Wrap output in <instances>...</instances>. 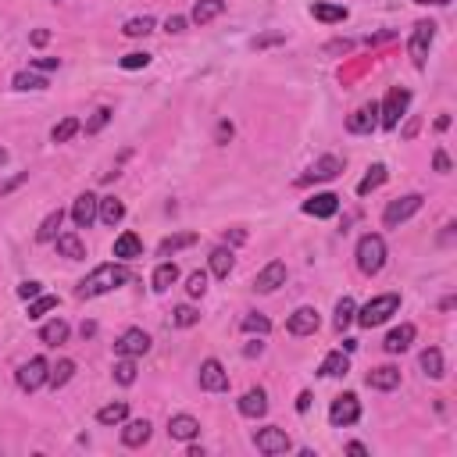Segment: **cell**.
Returning <instances> with one entry per match:
<instances>
[{
	"label": "cell",
	"mask_w": 457,
	"mask_h": 457,
	"mask_svg": "<svg viewBox=\"0 0 457 457\" xmlns=\"http://www.w3.org/2000/svg\"><path fill=\"white\" fill-rule=\"evenodd\" d=\"M432 164H436V171H450V157H446L443 150H436V157H432Z\"/></svg>",
	"instance_id": "cell-55"
},
{
	"label": "cell",
	"mask_w": 457,
	"mask_h": 457,
	"mask_svg": "<svg viewBox=\"0 0 457 457\" xmlns=\"http://www.w3.org/2000/svg\"><path fill=\"white\" fill-rule=\"evenodd\" d=\"M11 86L25 93V90H47L50 83H47V79H43V75H39L36 68H25V72H15V79H11Z\"/></svg>",
	"instance_id": "cell-37"
},
{
	"label": "cell",
	"mask_w": 457,
	"mask_h": 457,
	"mask_svg": "<svg viewBox=\"0 0 457 457\" xmlns=\"http://www.w3.org/2000/svg\"><path fill=\"white\" fill-rule=\"evenodd\" d=\"M358 268L365 272V275H379L382 272V264H386V240L379 236V233H368V236H361L358 240Z\"/></svg>",
	"instance_id": "cell-2"
},
{
	"label": "cell",
	"mask_w": 457,
	"mask_h": 457,
	"mask_svg": "<svg viewBox=\"0 0 457 457\" xmlns=\"http://www.w3.org/2000/svg\"><path fill=\"white\" fill-rule=\"evenodd\" d=\"M39 293H43V282H36V279H29V282L18 286V297H22V300H36Z\"/></svg>",
	"instance_id": "cell-49"
},
{
	"label": "cell",
	"mask_w": 457,
	"mask_h": 457,
	"mask_svg": "<svg viewBox=\"0 0 457 457\" xmlns=\"http://www.w3.org/2000/svg\"><path fill=\"white\" fill-rule=\"evenodd\" d=\"M79 129H83V122H79V118H61V122H57V126L50 129V140H54V143H68Z\"/></svg>",
	"instance_id": "cell-40"
},
{
	"label": "cell",
	"mask_w": 457,
	"mask_h": 457,
	"mask_svg": "<svg viewBox=\"0 0 457 457\" xmlns=\"http://www.w3.org/2000/svg\"><path fill=\"white\" fill-rule=\"evenodd\" d=\"M57 65H61L57 57H36V61H32V68H36V72H54Z\"/></svg>",
	"instance_id": "cell-51"
},
{
	"label": "cell",
	"mask_w": 457,
	"mask_h": 457,
	"mask_svg": "<svg viewBox=\"0 0 457 457\" xmlns=\"http://www.w3.org/2000/svg\"><path fill=\"white\" fill-rule=\"evenodd\" d=\"M164 29H168V32H183V29H186V18H183V15H171V18L164 22Z\"/></svg>",
	"instance_id": "cell-52"
},
{
	"label": "cell",
	"mask_w": 457,
	"mask_h": 457,
	"mask_svg": "<svg viewBox=\"0 0 457 457\" xmlns=\"http://www.w3.org/2000/svg\"><path fill=\"white\" fill-rule=\"evenodd\" d=\"M418 365H422V372H425L429 379H443V354H439L436 347H429V351H422V358H418Z\"/></svg>",
	"instance_id": "cell-38"
},
{
	"label": "cell",
	"mask_w": 457,
	"mask_h": 457,
	"mask_svg": "<svg viewBox=\"0 0 457 457\" xmlns=\"http://www.w3.org/2000/svg\"><path fill=\"white\" fill-rule=\"evenodd\" d=\"M354 315H358V304L351 300V297H343L339 304H336V318H332V325H336V332H343L351 322H354Z\"/></svg>",
	"instance_id": "cell-39"
},
{
	"label": "cell",
	"mask_w": 457,
	"mask_h": 457,
	"mask_svg": "<svg viewBox=\"0 0 457 457\" xmlns=\"http://www.w3.org/2000/svg\"><path fill=\"white\" fill-rule=\"evenodd\" d=\"M61 221H65V211L57 207V211H50L43 221H39V228H36V240L39 243H50V240H57V228H61Z\"/></svg>",
	"instance_id": "cell-32"
},
{
	"label": "cell",
	"mask_w": 457,
	"mask_h": 457,
	"mask_svg": "<svg viewBox=\"0 0 457 457\" xmlns=\"http://www.w3.org/2000/svg\"><path fill=\"white\" fill-rule=\"evenodd\" d=\"M358 418H361V400H358L354 393H343V396L332 400V408H329V422H332L336 429H347V425H354Z\"/></svg>",
	"instance_id": "cell-7"
},
{
	"label": "cell",
	"mask_w": 457,
	"mask_h": 457,
	"mask_svg": "<svg viewBox=\"0 0 457 457\" xmlns=\"http://www.w3.org/2000/svg\"><path fill=\"white\" fill-rule=\"evenodd\" d=\"M225 240H228V243H243L247 233H243V228H233V233H225Z\"/></svg>",
	"instance_id": "cell-58"
},
{
	"label": "cell",
	"mask_w": 457,
	"mask_h": 457,
	"mask_svg": "<svg viewBox=\"0 0 457 457\" xmlns=\"http://www.w3.org/2000/svg\"><path fill=\"white\" fill-rule=\"evenodd\" d=\"M126 282H129V268H126V264H100V268H93V272L79 282L75 297H79V300H93V297L114 290V286H126Z\"/></svg>",
	"instance_id": "cell-1"
},
{
	"label": "cell",
	"mask_w": 457,
	"mask_h": 457,
	"mask_svg": "<svg viewBox=\"0 0 457 457\" xmlns=\"http://www.w3.org/2000/svg\"><path fill=\"white\" fill-rule=\"evenodd\" d=\"M129 418V404L126 400H118V404H104L100 411H97V422L100 425H122Z\"/></svg>",
	"instance_id": "cell-33"
},
{
	"label": "cell",
	"mask_w": 457,
	"mask_h": 457,
	"mask_svg": "<svg viewBox=\"0 0 457 457\" xmlns=\"http://www.w3.org/2000/svg\"><path fill=\"white\" fill-rule=\"evenodd\" d=\"M47 375H50V365H47V358H29L22 368H18V386L25 389V393H36L43 382H47Z\"/></svg>",
	"instance_id": "cell-9"
},
{
	"label": "cell",
	"mask_w": 457,
	"mask_h": 457,
	"mask_svg": "<svg viewBox=\"0 0 457 457\" xmlns=\"http://www.w3.org/2000/svg\"><path fill=\"white\" fill-rule=\"evenodd\" d=\"M400 311V297L396 293H382V297H375V300H368L354 318L365 325V329H375V325H382V322H389V315H396Z\"/></svg>",
	"instance_id": "cell-3"
},
{
	"label": "cell",
	"mask_w": 457,
	"mask_h": 457,
	"mask_svg": "<svg viewBox=\"0 0 457 457\" xmlns=\"http://www.w3.org/2000/svg\"><path fill=\"white\" fill-rule=\"evenodd\" d=\"M233 264H236V254L228 250V247H214V250H211V275H218V279H228V272H233Z\"/></svg>",
	"instance_id": "cell-28"
},
{
	"label": "cell",
	"mask_w": 457,
	"mask_h": 457,
	"mask_svg": "<svg viewBox=\"0 0 457 457\" xmlns=\"http://www.w3.org/2000/svg\"><path fill=\"white\" fill-rule=\"evenodd\" d=\"M408 104H411V90H400V86H393L389 93H386V100H382V107H379V126L382 129H396L400 126V118H404V111H408Z\"/></svg>",
	"instance_id": "cell-4"
},
{
	"label": "cell",
	"mask_w": 457,
	"mask_h": 457,
	"mask_svg": "<svg viewBox=\"0 0 457 457\" xmlns=\"http://www.w3.org/2000/svg\"><path fill=\"white\" fill-rule=\"evenodd\" d=\"M154 293H164V290H171V286L179 282V268L171 264V261H161L157 268H154Z\"/></svg>",
	"instance_id": "cell-25"
},
{
	"label": "cell",
	"mask_w": 457,
	"mask_h": 457,
	"mask_svg": "<svg viewBox=\"0 0 457 457\" xmlns=\"http://www.w3.org/2000/svg\"><path fill=\"white\" fill-rule=\"evenodd\" d=\"M197 322H200V311L193 304H179L176 311H171V325H179V329H190Z\"/></svg>",
	"instance_id": "cell-41"
},
{
	"label": "cell",
	"mask_w": 457,
	"mask_h": 457,
	"mask_svg": "<svg viewBox=\"0 0 457 457\" xmlns=\"http://www.w3.org/2000/svg\"><path fill=\"white\" fill-rule=\"evenodd\" d=\"M264 411H268V393L261 386H254V389H247L240 396V415L243 418H261Z\"/></svg>",
	"instance_id": "cell-18"
},
{
	"label": "cell",
	"mask_w": 457,
	"mask_h": 457,
	"mask_svg": "<svg viewBox=\"0 0 457 457\" xmlns=\"http://www.w3.org/2000/svg\"><path fill=\"white\" fill-rule=\"evenodd\" d=\"M57 254L68 257V261H83L86 257V247L75 233H57Z\"/></svg>",
	"instance_id": "cell-26"
},
{
	"label": "cell",
	"mask_w": 457,
	"mask_h": 457,
	"mask_svg": "<svg viewBox=\"0 0 457 457\" xmlns=\"http://www.w3.org/2000/svg\"><path fill=\"white\" fill-rule=\"evenodd\" d=\"M254 446H257L261 453L275 457V453H286V450H290L293 443H290V436H286L282 429L268 425V429H257V432H254Z\"/></svg>",
	"instance_id": "cell-10"
},
{
	"label": "cell",
	"mask_w": 457,
	"mask_h": 457,
	"mask_svg": "<svg viewBox=\"0 0 457 457\" xmlns=\"http://www.w3.org/2000/svg\"><path fill=\"white\" fill-rule=\"evenodd\" d=\"M347 368H351V354H347V351H332V354H325V361H322V375H325V379L347 375Z\"/></svg>",
	"instance_id": "cell-24"
},
{
	"label": "cell",
	"mask_w": 457,
	"mask_h": 457,
	"mask_svg": "<svg viewBox=\"0 0 457 457\" xmlns=\"http://www.w3.org/2000/svg\"><path fill=\"white\" fill-rule=\"evenodd\" d=\"M193 243H197V233H176V236L161 240V247H157V257H171L176 250H183V247H193Z\"/></svg>",
	"instance_id": "cell-34"
},
{
	"label": "cell",
	"mask_w": 457,
	"mask_h": 457,
	"mask_svg": "<svg viewBox=\"0 0 457 457\" xmlns=\"http://www.w3.org/2000/svg\"><path fill=\"white\" fill-rule=\"evenodd\" d=\"M347 453H358V457H361V453H368V446H365V443H347Z\"/></svg>",
	"instance_id": "cell-60"
},
{
	"label": "cell",
	"mask_w": 457,
	"mask_h": 457,
	"mask_svg": "<svg viewBox=\"0 0 457 457\" xmlns=\"http://www.w3.org/2000/svg\"><path fill=\"white\" fill-rule=\"evenodd\" d=\"M114 351H118V358H143L150 351V336L143 329H126L114 343Z\"/></svg>",
	"instance_id": "cell-11"
},
{
	"label": "cell",
	"mask_w": 457,
	"mask_h": 457,
	"mask_svg": "<svg viewBox=\"0 0 457 457\" xmlns=\"http://www.w3.org/2000/svg\"><path fill=\"white\" fill-rule=\"evenodd\" d=\"M200 389H207V393H221V389H228V372L221 368V361L207 358V361L200 365Z\"/></svg>",
	"instance_id": "cell-13"
},
{
	"label": "cell",
	"mask_w": 457,
	"mask_h": 457,
	"mask_svg": "<svg viewBox=\"0 0 457 457\" xmlns=\"http://www.w3.org/2000/svg\"><path fill=\"white\" fill-rule=\"evenodd\" d=\"M415 4H450V0H415Z\"/></svg>",
	"instance_id": "cell-63"
},
{
	"label": "cell",
	"mask_w": 457,
	"mask_h": 457,
	"mask_svg": "<svg viewBox=\"0 0 457 457\" xmlns=\"http://www.w3.org/2000/svg\"><path fill=\"white\" fill-rule=\"evenodd\" d=\"M286 36L282 32H264V36H257L254 39V50H264V47H275V43H282Z\"/></svg>",
	"instance_id": "cell-50"
},
{
	"label": "cell",
	"mask_w": 457,
	"mask_h": 457,
	"mask_svg": "<svg viewBox=\"0 0 457 457\" xmlns=\"http://www.w3.org/2000/svg\"><path fill=\"white\" fill-rule=\"evenodd\" d=\"M422 211V197L418 193H408V197H400V200H389L386 211H382V225L386 228H396V225H404L408 218H415Z\"/></svg>",
	"instance_id": "cell-5"
},
{
	"label": "cell",
	"mask_w": 457,
	"mask_h": 457,
	"mask_svg": "<svg viewBox=\"0 0 457 457\" xmlns=\"http://www.w3.org/2000/svg\"><path fill=\"white\" fill-rule=\"evenodd\" d=\"M68 332H72V329H68L65 318H54V322H47V325L39 329V339L47 343V347H61V343L68 339Z\"/></svg>",
	"instance_id": "cell-23"
},
{
	"label": "cell",
	"mask_w": 457,
	"mask_h": 457,
	"mask_svg": "<svg viewBox=\"0 0 457 457\" xmlns=\"http://www.w3.org/2000/svg\"><path fill=\"white\" fill-rule=\"evenodd\" d=\"M97 218H100L104 225H118V221L126 218V204H122V200H114V197H100Z\"/></svg>",
	"instance_id": "cell-27"
},
{
	"label": "cell",
	"mask_w": 457,
	"mask_h": 457,
	"mask_svg": "<svg viewBox=\"0 0 457 457\" xmlns=\"http://www.w3.org/2000/svg\"><path fill=\"white\" fill-rule=\"evenodd\" d=\"M29 39H32V47H47L50 43V29H36Z\"/></svg>",
	"instance_id": "cell-54"
},
{
	"label": "cell",
	"mask_w": 457,
	"mask_h": 457,
	"mask_svg": "<svg viewBox=\"0 0 457 457\" xmlns=\"http://www.w3.org/2000/svg\"><path fill=\"white\" fill-rule=\"evenodd\" d=\"M307 408H311V393H300V396H297V411L304 415Z\"/></svg>",
	"instance_id": "cell-59"
},
{
	"label": "cell",
	"mask_w": 457,
	"mask_h": 457,
	"mask_svg": "<svg viewBox=\"0 0 457 457\" xmlns=\"http://www.w3.org/2000/svg\"><path fill=\"white\" fill-rule=\"evenodd\" d=\"M382 183H386V164H372V168H368V176L358 183V197H368V193H375Z\"/></svg>",
	"instance_id": "cell-36"
},
{
	"label": "cell",
	"mask_w": 457,
	"mask_h": 457,
	"mask_svg": "<svg viewBox=\"0 0 457 457\" xmlns=\"http://www.w3.org/2000/svg\"><path fill=\"white\" fill-rule=\"evenodd\" d=\"M339 211V197L336 193H318L304 204V214H315V218H332Z\"/></svg>",
	"instance_id": "cell-20"
},
{
	"label": "cell",
	"mask_w": 457,
	"mask_h": 457,
	"mask_svg": "<svg viewBox=\"0 0 457 457\" xmlns=\"http://www.w3.org/2000/svg\"><path fill=\"white\" fill-rule=\"evenodd\" d=\"M168 436L171 439H183V443H190V439H197L200 436V422L193 418V415H176L168 422Z\"/></svg>",
	"instance_id": "cell-19"
},
{
	"label": "cell",
	"mask_w": 457,
	"mask_h": 457,
	"mask_svg": "<svg viewBox=\"0 0 457 457\" xmlns=\"http://www.w3.org/2000/svg\"><path fill=\"white\" fill-rule=\"evenodd\" d=\"M329 50H332V54H339V50H351V39H343V43H329Z\"/></svg>",
	"instance_id": "cell-61"
},
{
	"label": "cell",
	"mask_w": 457,
	"mask_h": 457,
	"mask_svg": "<svg viewBox=\"0 0 457 457\" xmlns=\"http://www.w3.org/2000/svg\"><path fill=\"white\" fill-rule=\"evenodd\" d=\"M114 382H122V386L136 382V358H122L118 365H114Z\"/></svg>",
	"instance_id": "cell-42"
},
{
	"label": "cell",
	"mask_w": 457,
	"mask_h": 457,
	"mask_svg": "<svg viewBox=\"0 0 457 457\" xmlns=\"http://www.w3.org/2000/svg\"><path fill=\"white\" fill-rule=\"evenodd\" d=\"M279 286H286V264H282V261H268V264L254 275V290H257V293H275Z\"/></svg>",
	"instance_id": "cell-12"
},
{
	"label": "cell",
	"mask_w": 457,
	"mask_h": 457,
	"mask_svg": "<svg viewBox=\"0 0 457 457\" xmlns=\"http://www.w3.org/2000/svg\"><path fill=\"white\" fill-rule=\"evenodd\" d=\"M415 133H418V118H411V122H408V129H404V136H408V140H411V136H415Z\"/></svg>",
	"instance_id": "cell-62"
},
{
	"label": "cell",
	"mask_w": 457,
	"mask_h": 457,
	"mask_svg": "<svg viewBox=\"0 0 457 457\" xmlns=\"http://www.w3.org/2000/svg\"><path fill=\"white\" fill-rule=\"evenodd\" d=\"M375 126H379V104H365L347 118V133H354V136H365Z\"/></svg>",
	"instance_id": "cell-14"
},
{
	"label": "cell",
	"mask_w": 457,
	"mask_h": 457,
	"mask_svg": "<svg viewBox=\"0 0 457 457\" xmlns=\"http://www.w3.org/2000/svg\"><path fill=\"white\" fill-rule=\"evenodd\" d=\"M150 65V54H126L122 57V68L126 72H136V68H147Z\"/></svg>",
	"instance_id": "cell-48"
},
{
	"label": "cell",
	"mask_w": 457,
	"mask_h": 457,
	"mask_svg": "<svg viewBox=\"0 0 457 457\" xmlns=\"http://www.w3.org/2000/svg\"><path fill=\"white\" fill-rule=\"evenodd\" d=\"M411 343H415V325L404 322V325H396V329L382 339V351H386V354H404Z\"/></svg>",
	"instance_id": "cell-17"
},
{
	"label": "cell",
	"mask_w": 457,
	"mask_h": 457,
	"mask_svg": "<svg viewBox=\"0 0 457 457\" xmlns=\"http://www.w3.org/2000/svg\"><path fill=\"white\" fill-rule=\"evenodd\" d=\"M25 179H29V176H15V179H11V183H4V186H0V197H8V193H11V190H15V186H22V183H25Z\"/></svg>",
	"instance_id": "cell-56"
},
{
	"label": "cell",
	"mask_w": 457,
	"mask_h": 457,
	"mask_svg": "<svg viewBox=\"0 0 457 457\" xmlns=\"http://www.w3.org/2000/svg\"><path fill=\"white\" fill-rule=\"evenodd\" d=\"M4 161H8V150H4V147H0V164H4Z\"/></svg>",
	"instance_id": "cell-64"
},
{
	"label": "cell",
	"mask_w": 457,
	"mask_h": 457,
	"mask_svg": "<svg viewBox=\"0 0 457 457\" xmlns=\"http://www.w3.org/2000/svg\"><path fill=\"white\" fill-rule=\"evenodd\" d=\"M97 207H100V197H93V193L75 197V204H72V221H75V228H90V225L97 221Z\"/></svg>",
	"instance_id": "cell-16"
},
{
	"label": "cell",
	"mask_w": 457,
	"mask_h": 457,
	"mask_svg": "<svg viewBox=\"0 0 457 457\" xmlns=\"http://www.w3.org/2000/svg\"><path fill=\"white\" fill-rule=\"evenodd\" d=\"M368 386H372V389H396V386H400V368H393V365L372 368V372H368Z\"/></svg>",
	"instance_id": "cell-22"
},
{
	"label": "cell",
	"mask_w": 457,
	"mask_h": 457,
	"mask_svg": "<svg viewBox=\"0 0 457 457\" xmlns=\"http://www.w3.org/2000/svg\"><path fill=\"white\" fill-rule=\"evenodd\" d=\"M147 439H150V422L147 418H136V422H129L122 429V443L126 446H143Z\"/></svg>",
	"instance_id": "cell-30"
},
{
	"label": "cell",
	"mask_w": 457,
	"mask_h": 457,
	"mask_svg": "<svg viewBox=\"0 0 457 457\" xmlns=\"http://www.w3.org/2000/svg\"><path fill=\"white\" fill-rule=\"evenodd\" d=\"M57 307V297H50V293H39L32 304H29V318H43L47 311H54Z\"/></svg>",
	"instance_id": "cell-44"
},
{
	"label": "cell",
	"mask_w": 457,
	"mask_h": 457,
	"mask_svg": "<svg viewBox=\"0 0 457 457\" xmlns=\"http://www.w3.org/2000/svg\"><path fill=\"white\" fill-rule=\"evenodd\" d=\"M261 354H264V343H257V339L243 347V358H261Z\"/></svg>",
	"instance_id": "cell-53"
},
{
	"label": "cell",
	"mask_w": 457,
	"mask_h": 457,
	"mask_svg": "<svg viewBox=\"0 0 457 457\" xmlns=\"http://www.w3.org/2000/svg\"><path fill=\"white\" fill-rule=\"evenodd\" d=\"M72 375H75V361H57L54 368H50V375H47V382H50V389H61V386H68L72 382Z\"/></svg>",
	"instance_id": "cell-35"
},
{
	"label": "cell",
	"mask_w": 457,
	"mask_h": 457,
	"mask_svg": "<svg viewBox=\"0 0 457 457\" xmlns=\"http://www.w3.org/2000/svg\"><path fill=\"white\" fill-rule=\"evenodd\" d=\"M186 293H190V297H204V293H207V272H193V275L186 279Z\"/></svg>",
	"instance_id": "cell-45"
},
{
	"label": "cell",
	"mask_w": 457,
	"mask_h": 457,
	"mask_svg": "<svg viewBox=\"0 0 457 457\" xmlns=\"http://www.w3.org/2000/svg\"><path fill=\"white\" fill-rule=\"evenodd\" d=\"M225 140H233V126H228V122L218 126V143H225Z\"/></svg>",
	"instance_id": "cell-57"
},
{
	"label": "cell",
	"mask_w": 457,
	"mask_h": 457,
	"mask_svg": "<svg viewBox=\"0 0 457 457\" xmlns=\"http://www.w3.org/2000/svg\"><path fill=\"white\" fill-rule=\"evenodd\" d=\"M107 122H111V107H97V111H93V118L86 122V133L93 136V133H100Z\"/></svg>",
	"instance_id": "cell-46"
},
{
	"label": "cell",
	"mask_w": 457,
	"mask_h": 457,
	"mask_svg": "<svg viewBox=\"0 0 457 457\" xmlns=\"http://www.w3.org/2000/svg\"><path fill=\"white\" fill-rule=\"evenodd\" d=\"M432 39H436V22H418L415 29H411V43H408V54H411V61H415V68H425V57H429V47H432Z\"/></svg>",
	"instance_id": "cell-6"
},
{
	"label": "cell",
	"mask_w": 457,
	"mask_h": 457,
	"mask_svg": "<svg viewBox=\"0 0 457 457\" xmlns=\"http://www.w3.org/2000/svg\"><path fill=\"white\" fill-rule=\"evenodd\" d=\"M221 11H225V0H197V4H193V22H197V25H207V22H214Z\"/></svg>",
	"instance_id": "cell-31"
},
{
	"label": "cell",
	"mask_w": 457,
	"mask_h": 457,
	"mask_svg": "<svg viewBox=\"0 0 457 457\" xmlns=\"http://www.w3.org/2000/svg\"><path fill=\"white\" fill-rule=\"evenodd\" d=\"M114 257L118 261H133V257H143V243L136 233H122L118 240H114Z\"/></svg>",
	"instance_id": "cell-21"
},
{
	"label": "cell",
	"mask_w": 457,
	"mask_h": 457,
	"mask_svg": "<svg viewBox=\"0 0 457 457\" xmlns=\"http://www.w3.org/2000/svg\"><path fill=\"white\" fill-rule=\"evenodd\" d=\"M339 171H343V157L339 154H325V157H318L307 171H304V176L297 179L300 186H311V183H329V179H336L339 176Z\"/></svg>",
	"instance_id": "cell-8"
},
{
	"label": "cell",
	"mask_w": 457,
	"mask_h": 457,
	"mask_svg": "<svg viewBox=\"0 0 457 457\" xmlns=\"http://www.w3.org/2000/svg\"><path fill=\"white\" fill-rule=\"evenodd\" d=\"M311 15L318 18V22H325V25H336V22H347V8H343V4H322V0H318V4H311Z\"/></svg>",
	"instance_id": "cell-29"
},
{
	"label": "cell",
	"mask_w": 457,
	"mask_h": 457,
	"mask_svg": "<svg viewBox=\"0 0 457 457\" xmlns=\"http://www.w3.org/2000/svg\"><path fill=\"white\" fill-rule=\"evenodd\" d=\"M243 329H247V332H257V336H264V332L272 329V322H268L264 315H247V318H243Z\"/></svg>",
	"instance_id": "cell-47"
},
{
	"label": "cell",
	"mask_w": 457,
	"mask_h": 457,
	"mask_svg": "<svg viewBox=\"0 0 457 457\" xmlns=\"http://www.w3.org/2000/svg\"><path fill=\"white\" fill-rule=\"evenodd\" d=\"M318 325H322V318H318L315 307H297V311L290 315V322H286L290 336H311V332H318Z\"/></svg>",
	"instance_id": "cell-15"
},
{
	"label": "cell",
	"mask_w": 457,
	"mask_h": 457,
	"mask_svg": "<svg viewBox=\"0 0 457 457\" xmlns=\"http://www.w3.org/2000/svg\"><path fill=\"white\" fill-rule=\"evenodd\" d=\"M122 32L133 36V39H136V36H147V32H154V18H150V15H143V18H129V22L122 25Z\"/></svg>",
	"instance_id": "cell-43"
}]
</instances>
